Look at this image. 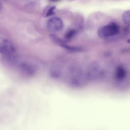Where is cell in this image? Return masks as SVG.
Segmentation results:
<instances>
[{"mask_svg": "<svg viewBox=\"0 0 130 130\" xmlns=\"http://www.w3.org/2000/svg\"><path fill=\"white\" fill-rule=\"evenodd\" d=\"M119 31L118 25L114 22H111L100 27L98 30V35L101 39H106L116 35Z\"/></svg>", "mask_w": 130, "mask_h": 130, "instance_id": "3", "label": "cell"}, {"mask_svg": "<svg viewBox=\"0 0 130 130\" xmlns=\"http://www.w3.org/2000/svg\"><path fill=\"white\" fill-rule=\"evenodd\" d=\"M63 22L58 17L53 16L49 18L47 22V27L49 31L52 32H57L62 30Z\"/></svg>", "mask_w": 130, "mask_h": 130, "instance_id": "4", "label": "cell"}, {"mask_svg": "<svg viewBox=\"0 0 130 130\" xmlns=\"http://www.w3.org/2000/svg\"><path fill=\"white\" fill-rule=\"evenodd\" d=\"M127 43H130V39H128V40H127Z\"/></svg>", "mask_w": 130, "mask_h": 130, "instance_id": "12", "label": "cell"}, {"mask_svg": "<svg viewBox=\"0 0 130 130\" xmlns=\"http://www.w3.org/2000/svg\"><path fill=\"white\" fill-rule=\"evenodd\" d=\"M66 73L68 82L72 86L75 87L82 86L87 78L86 73L78 64H73L69 67Z\"/></svg>", "mask_w": 130, "mask_h": 130, "instance_id": "1", "label": "cell"}, {"mask_svg": "<svg viewBox=\"0 0 130 130\" xmlns=\"http://www.w3.org/2000/svg\"><path fill=\"white\" fill-rule=\"evenodd\" d=\"M55 10V7L52 6L50 7V8L48 10L46 14V17H49L53 15L54 14V11Z\"/></svg>", "mask_w": 130, "mask_h": 130, "instance_id": "10", "label": "cell"}, {"mask_svg": "<svg viewBox=\"0 0 130 130\" xmlns=\"http://www.w3.org/2000/svg\"><path fill=\"white\" fill-rule=\"evenodd\" d=\"M50 1L51 2H56V1H58V0H50Z\"/></svg>", "mask_w": 130, "mask_h": 130, "instance_id": "11", "label": "cell"}, {"mask_svg": "<svg viewBox=\"0 0 130 130\" xmlns=\"http://www.w3.org/2000/svg\"><path fill=\"white\" fill-rule=\"evenodd\" d=\"M102 73L100 65L96 62H93L89 65L86 74L87 78L94 79L99 77Z\"/></svg>", "mask_w": 130, "mask_h": 130, "instance_id": "5", "label": "cell"}, {"mask_svg": "<svg viewBox=\"0 0 130 130\" xmlns=\"http://www.w3.org/2000/svg\"><path fill=\"white\" fill-rule=\"evenodd\" d=\"M19 70L25 75L32 76L36 72V67L32 63L27 61H22L19 64Z\"/></svg>", "mask_w": 130, "mask_h": 130, "instance_id": "6", "label": "cell"}, {"mask_svg": "<svg viewBox=\"0 0 130 130\" xmlns=\"http://www.w3.org/2000/svg\"><path fill=\"white\" fill-rule=\"evenodd\" d=\"M116 77L118 80H123L126 75L125 69L122 67H119L116 71Z\"/></svg>", "mask_w": 130, "mask_h": 130, "instance_id": "7", "label": "cell"}, {"mask_svg": "<svg viewBox=\"0 0 130 130\" xmlns=\"http://www.w3.org/2000/svg\"><path fill=\"white\" fill-rule=\"evenodd\" d=\"M0 52L2 56L9 64H14L17 62L15 47L10 40L6 39L1 40Z\"/></svg>", "mask_w": 130, "mask_h": 130, "instance_id": "2", "label": "cell"}, {"mask_svg": "<svg viewBox=\"0 0 130 130\" xmlns=\"http://www.w3.org/2000/svg\"><path fill=\"white\" fill-rule=\"evenodd\" d=\"M76 30L75 29H71L69 30L66 34L65 37L67 39H70L75 35Z\"/></svg>", "mask_w": 130, "mask_h": 130, "instance_id": "9", "label": "cell"}, {"mask_svg": "<svg viewBox=\"0 0 130 130\" xmlns=\"http://www.w3.org/2000/svg\"><path fill=\"white\" fill-rule=\"evenodd\" d=\"M123 22L127 25H130V10L125 11L122 15Z\"/></svg>", "mask_w": 130, "mask_h": 130, "instance_id": "8", "label": "cell"}]
</instances>
